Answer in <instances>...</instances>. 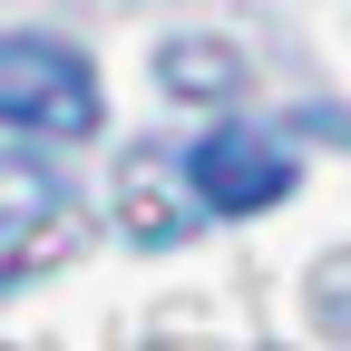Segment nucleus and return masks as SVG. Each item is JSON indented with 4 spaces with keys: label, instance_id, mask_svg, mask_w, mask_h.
<instances>
[{
    "label": "nucleus",
    "instance_id": "obj_1",
    "mask_svg": "<svg viewBox=\"0 0 351 351\" xmlns=\"http://www.w3.org/2000/svg\"><path fill=\"white\" fill-rule=\"evenodd\" d=\"M0 127H29V137H88V127H98V69H88L69 39L10 29V39H0Z\"/></svg>",
    "mask_w": 351,
    "mask_h": 351
},
{
    "label": "nucleus",
    "instance_id": "obj_2",
    "mask_svg": "<svg viewBox=\"0 0 351 351\" xmlns=\"http://www.w3.org/2000/svg\"><path fill=\"white\" fill-rule=\"evenodd\" d=\"M186 186L215 215H263L293 195V147L263 137V127H215L205 147H186Z\"/></svg>",
    "mask_w": 351,
    "mask_h": 351
},
{
    "label": "nucleus",
    "instance_id": "obj_3",
    "mask_svg": "<svg viewBox=\"0 0 351 351\" xmlns=\"http://www.w3.org/2000/svg\"><path fill=\"white\" fill-rule=\"evenodd\" d=\"M69 225V176L49 156H0V283L29 274Z\"/></svg>",
    "mask_w": 351,
    "mask_h": 351
},
{
    "label": "nucleus",
    "instance_id": "obj_4",
    "mask_svg": "<svg viewBox=\"0 0 351 351\" xmlns=\"http://www.w3.org/2000/svg\"><path fill=\"white\" fill-rule=\"evenodd\" d=\"M166 88H176V98H225V88H234V49L176 39V49H166Z\"/></svg>",
    "mask_w": 351,
    "mask_h": 351
}]
</instances>
